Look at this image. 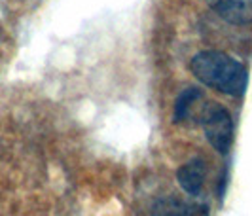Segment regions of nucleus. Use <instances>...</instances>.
Listing matches in <instances>:
<instances>
[{"mask_svg":"<svg viewBox=\"0 0 252 216\" xmlns=\"http://www.w3.org/2000/svg\"><path fill=\"white\" fill-rule=\"evenodd\" d=\"M177 180L180 188L189 193V195H197L203 188L205 182V163L203 159H191L188 163L180 167L177 171Z\"/></svg>","mask_w":252,"mask_h":216,"instance_id":"4","label":"nucleus"},{"mask_svg":"<svg viewBox=\"0 0 252 216\" xmlns=\"http://www.w3.org/2000/svg\"><path fill=\"white\" fill-rule=\"evenodd\" d=\"M191 74L207 88L224 95L239 97L249 84V72L243 64L222 51H201L189 63Z\"/></svg>","mask_w":252,"mask_h":216,"instance_id":"1","label":"nucleus"},{"mask_svg":"<svg viewBox=\"0 0 252 216\" xmlns=\"http://www.w3.org/2000/svg\"><path fill=\"white\" fill-rule=\"evenodd\" d=\"M201 125L205 139L216 152L227 154L233 144V120L224 106L211 102L201 116Z\"/></svg>","mask_w":252,"mask_h":216,"instance_id":"2","label":"nucleus"},{"mask_svg":"<svg viewBox=\"0 0 252 216\" xmlns=\"http://www.w3.org/2000/svg\"><path fill=\"white\" fill-rule=\"evenodd\" d=\"M207 4L231 25L252 23V0H207Z\"/></svg>","mask_w":252,"mask_h":216,"instance_id":"3","label":"nucleus"},{"mask_svg":"<svg viewBox=\"0 0 252 216\" xmlns=\"http://www.w3.org/2000/svg\"><path fill=\"white\" fill-rule=\"evenodd\" d=\"M201 95H203L201 89H197V88L184 89V91L178 95L177 102H175V114H173L175 123H180V122H184V120L188 118L191 104H195V101H199Z\"/></svg>","mask_w":252,"mask_h":216,"instance_id":"5","label":"nucleus"}]
</instances>
